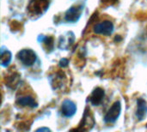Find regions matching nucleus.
<instances>
[{"instance_id": "obj_12", "label": "nucleus", "mask_w": 147, "mask_h": 132, "mask_svg": "<svg viewBox=\"0 0 147 132\" xmlns=\"http://www.w3.org/2000/svg\"><path fill=\"white\" fill-rule=\"evenodd\" d=\"M147 115V104L146 101L140 98L137 101V110H136V117L140 121L145 119Z\"/></svg>"}, {"instance_id": "obj_17", "label": "nucleus", "mask_w": 147, "mask_h": 132, "mask_svg": "<svg viewBox=\"0 0 147 132\" xmlns=\"http://www.w3.org/2000/svg\"><path fill=\"white\" fill-rule=\"evenodd\" d=\"M36 131H50V129H48V128H45V127H42V128L37 129Z\"/></svg>"}, {"instance_id": "obj_6", "label": "nucleus", "mask_w": 147, "mask_h": 132, "mask_svg": "<svg viewBox=\"0 0 147 132\" xmlns=\"http://www.w3.org/2000/svg\"><path fill=\"white\" fill-rule=\"evenodd\" d=\"M95 125V119L94 117L92 115V113H90V110L87 107L84 111L83 119L79 124L78 128L77 129V131H90L93 128V126Z\"/></svg>"}, {"instance_id": "obj_14", "label": "nucleus", "mask_w": 147, "mask_h": 132, "mask_svg": "<svg viewBox=\"0 0 147 132\" xmlns=\"http://www.w3.org/2000/svg\"><path fill=\"white\" fill-rule=\"evenodd\" d=\"M20 82V75L16 73H11L8 77H6V86L9 88H16Z\"/></svg>"}, {"instance_id": "obj_15", "label": "nucleus", "mask_w": 147, "mask_h": 132, "mask_svg": "<svg viewBox=\"0 0 147 132\" xmlns=\"http://www.w3.org/2000/svg\"><path fill=\"white\" fill-rule=\"evenodd\" d=\"M12 59V54L9 50H3V47L1 49V65L3 67H7Z\"/></svg>"}, {"instance_id": "obj_11", "label": "nucleus", "mask_w": 147, "mask_h": 132, "mask_svg": "<svg viewBox=\"0 0 147 132\" xmlns=\"http://www.w3.org/2000/svg\"><path fill=\"white\" fill-rule=\"evenodd\" d=\"M16 104L21 107H30V108H35L38 107V104L34 98L31 95H23L16 100Z\"/></svg>"}, {"instance_id": "obj_9", "label": "nucleus", "mask_w": 147, "mask_h": 132, "mask_svg": "<svg viewBox=\"0 0 147 132\" xmlns=\"http://www.w3.org/2000/svg\"><path fill=\"white\" fill-rule=\"evenodd\" d=\"M74 40H75L74 34L72 32H68L65 34L60 36L59 41V47L60 49L66 50L74 43Z\"/></svg>"}, {"instance_id": "obj_16", "label": "nucleus", "mask_w": 147, "mask_h": 132, "mask_svg": "<svg viewBox=\"0 0 147 132\" xmlns=\"http://www.w3.org/2000/svg\"><path fill=\"white\" fill-rule=\"evenodd\" d=\"M59 64V66L62 67V68L67 67L68 64H69V60H68L67 58H62V59H60Z\"/></svg>"}, {"instance_id": "obj_7", "label": "nucleus", "mask_w": 147, "mask_h": 132, "mask_svg": "<svg viewBox=\"0 0 147 132\" xmlns=\"http://www.w3.org/2000/svg\"><path fill=\"white\" fill-rule=\"evenodd\" d=\"M60 111L61 114L65 118H71L77 113V106L73 101L70 100H65L61 104Z\"/></svg>"}, {"instance_id": "obj_2", "label": "nucleus", "mask_w": 147, "mask_h": 132, "mask_svg": "<svg viewBox=\"0 0 147 132\" xmlns=\"http://www.w3.org/2000/svg\"><path fill=\"white\" fill-rule=\"evenodd\" d=\"M83 10H84V5L81 3H78L71 6L65 13V21L71 23L77 22L80 19Z\"/></svg>"}, {"instance_id": "obj_4", "label": "nucleus", "mask_w": 147, "mask_h": 132, "mask_svg": "<svg viewBox=\"0 0 147 132\" xmlns=\"http://www.w3.org/2000/svg\"><path fill=\"white\" fill-rule=\"evenodd\" d=\"M121 113V104L120 101H115L109 108L108 113L104 116V122L106 124H115Z\"/></svg>"}, {"instance_id": "obj_1", "label": "nucleus", "mask_w": 147, "mask_h": 132, "mask_svg": "<svg viewBox=\"0 0 147 132\" xmlns=\"http://www.w3.org/2000/svg\"><path fill=\"white\" fill-rule=\"evenodd\" d=\"M51 0H30L27 6V10L29 15L39 16L48 9Z\"/></svg>"}, {"instance_id": "obj_8", "label": "nucleus", "mask_w": 147, "mask_h": 132, "mask_svg": "<svg viewBox=\"0 0 147 132\" xmlns=\"http://www.w3.org/2000/svg\"><path fill=\"white\" fill-rule=\"evenodd\" d=\"M105 97V92L102 88H96L93 90L90 96L89 97L90 102L93 106H99L102 103Z\"/></svg>"}, {"instance_id": "obj_13", "label": "nucleus", "mask_w": 147, "mask_h": 132, "mask_svg": "<svg viewBox=\"0 0 147 132\" xmlns=\"http://www.w3.org/2000/svg\"><path fill=\"white\" fill-rule=\"evenodd\" d=\"M37 40L40 43H44V46H45V48L47 49V51L51 52L53 49L54 40H53V38L52 36L40 35Z\"/></svg>"}, {"instance_id": "obj_5", "label": "nucleus", "mask_w": 147, "mask_h": 132, "mask_svg": "<svg viewBox=\"0 0 147 132\" xmlns=\"http://www.w3.org/2000/svg\"><path fill=\"white\" fill-rule=\"evenodd\" d=\"M114 23L111 21L105 20L101 22L96 23L93 27V32L96 34H102L105 36H109L114 32Z\"/></svg>"}, {"instance_id": "obj_3", "label": "nucleus", "mask_w": 147, "mask_h": 132, "mask_svg": "<svg viewBox=\"0 0 147 132\" xmlns=\"http://www.w3.org/2000/svg\"><path fill=\"white\" fill-rule=\"evenodd\" d=\"M17 58L25 66H32L37 60L36 53L31 49H22L17 53Z\"/></svg>"}, {"instance_id": "obj_10", "label": "nucleus", "mask_w": 147, "mask_h": 132, "mask_svg": "<svg viewBox=\"0 0 147 132\" xmlns=\"http://www.w3.org/2000/svg\"><path fill=\"white\" fill-rule=\"evenodd\" d=\"M65 75L64 72H57L56 74H53V76H51L49 77L51 85L54 89L62 88V86L65 84Z\"/></svg>"}]
</instances>
